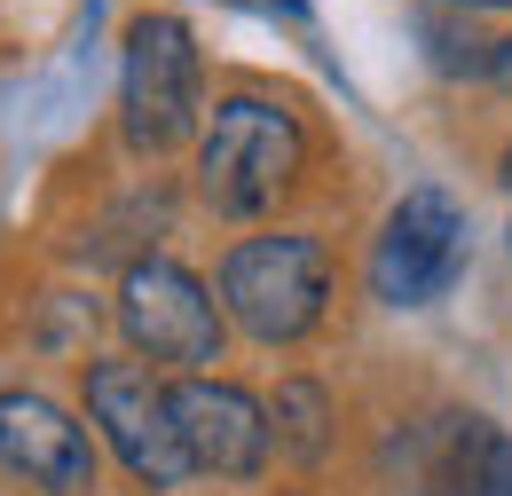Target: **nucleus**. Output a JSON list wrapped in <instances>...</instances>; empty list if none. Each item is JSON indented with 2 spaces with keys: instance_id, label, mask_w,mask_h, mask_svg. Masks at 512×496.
<instances>
[{
  "instance_id": "ddd939ff",
  "label": "nucleus",
  "mask_w": 512,
  "mask_h": 496,
  "mask_svg": "<svg viewBox=\"0 0 512 496\" xmlns=\"http://www.w3.org/2000/svg\"><path fill=\"white\" fill-rule=\"evenodd\" d=\"M284 8H292V16H300V8H308V0H284Z\"/></svg>"
},
{
  "instance_id": "20e7f679",
  "label": "nucleus",
  "mask_w": 512,
  "mask_h": 496,
  "mask_svg": "<svg viewBox=\"0 0 512 496\" xmlns=\"http://www.w3.org/2000/svg\"><path fill=\"white\" fill-rule=\"evenodd\" d=\"M119 331L142 363H166V371L190 378L197 363L221 355V308L182 260H134L127 284H119Z\"/></svg>"
},
{
  "instance_id": "6e6552de",
  "label": "nucleus",
  "mask_w": 512,
  "mask_h": 496,
  "mask_svg": "<svg viewBox=\"0 0 512 496\" xmlns=\"http://www.w3.org/2000/svg\"><path fill=\"white\" fill-rule=\"evenodd\" d=\"M0 465L24 489H48V496L95 489V441H87V426L71 418L64 402L32 394V386L0 394Z\"/></svg>"
},
{
  "instance_id": "9d476101",
  "label": "nucleus",
  "mask_w": 512,
  "mask_h": 496,
  "mask_svg": "<svg viewBox=\"0 0 512 496\" xmlns=\"http://www.w3.org/2000/svg\"><path fill=\"white\" fill-rule=\"evenodd\" d=\"M268 426H276V449L292 465H323V449H331V394L316 378H284L276 402H268Z\"/></svg>"
},
{
  "instance_id": "f8f14e48",
  "label": "nucleus",
  "mask_w": 512,
  "mask_h": 496,
  "mask_svg": "<svg viewBox=\"0 0 512 496\" xmlns=\"http://www.w3.org/2000/svg\"><path fill=\"white\" fill-rule=\"evenodd\" d=\"M457 8H512V0H457Z\"/></svg>"
},
{
  "instance_id": "4468645a",
  "label": "nucleus",
  "mask_w": 512,
  "mask_h": 496,
  "mask_svg": "<svg viewBox=\"0 0 512 496\" xmlns=\"http://www.w3.org/2000/svg\"><path fill=\"white\" fill-rule=\"evenodd\" d=\"M505 182H512V150H505Z\"/></svg>"
},
{
  "instance_id": "9b49d317",
  "label": "nucleus",
  "mask_w": 512,
  "mask_h": 496,
  "mask_svg": "<svg viewBox=\"0 0 512 496\" xmlns=\"http://www.w3.org/2000/svg\"><path fill=\"white\" fill-rule=\"evenodd\" d=\"M489 79H497V87L512 95V40H497V56H489Z\"/></svg>"
},
{
  "instance_id": "1a4fd4ad",
  "label": "nucleus",
  "mask_w": 512,
  "mask_h": 496,
  "mask_svg": "<svg viewBox=\"0 0 512 496\" xmlns=\"http://www.w3.org/2000/svg\"><path fill=\"white\" fill-rule=\"evenodd\" d=\"M426 496H512V441L489 418H449L426 465Z\"/></svg>"
},
{
  "instance_id": "f03ea898",
  "label": "nucleus",
  "mask_w": 512,
  "mask_h": 496,
  "mask_svg": "<svg viewBox=\"0 0 512 496\" xmlns=\"http://www.w3.org/2000/svg\"><path fill=\"white\" fill-rule=\"evenodd\" d=\"M331 260L316 237H245L221 260V315L253 331L260 347H292L323 323Z\"/></svg>"
},
{
  "instance_id": "39448f33",
  "label": "nucleus",
  "mask_w": 512,
  "mask_h": 496,
  "mask_svg": "<svg viewBox=\"0 0 512 496\" xmlns=\"http://www.w3.org/2000/svg\"><path fill=\"white\" fill-rule=\"evenodd\" d=\"M119 103H127L134 150H174L197 126V40L182 16H134L127 24Z\"/></svg>"
},
{
  "instance_id": "7ed1b4c3",
  "label": "nucleus",
  "mask_w": 512,
  "mask_h": 496,
  "mask_svg": "<svg viewBox=\"0 0 512 496\" xmlns=\"http://www.w3.org/2000/svg\"><path fill=\"white\" fill-rule=\"evenodd\" d=\"M87 418L142 489H182L197 473L174 426V394L150 378V363H87Z\"/></svg>"
},
{
  "instance_id": "423d86ee",
  "label": "nucleus",
  "mask_w": 512,
  "mask_h": 496,
  "mask_svg": "<svg viewBox=\"0 0 512 496\" xmlns=\"http://www.w3.org/2000/svg\"><path fill=\"white\" fill-rule=\"evenodd\" d=\"M457 276H465V213L442 189H410L371 245V292L386 308H426Z\"/></svg>"
},
{
  "instance_id": "f257e3e1",
  "label": "nucleus",
  "mask_w": 512,
  "mask_h": 496,
  "mask_svg": "<svg viewBox=\"0 0 512 496\" xmlns=\"http://www.w3.org/2000/svg\"><path fill=\"white\" fill-rule=\"evenodd\" d=\"M300 158H308V142L284 103L229 95V103H213V126L197 142V197L229 221H253L300 182Z\"/></svg>"
},
{
  "instance_id": "0eeeda50",
  "label": "nucleus",
  "mask_w": 512,
  "mask_h": 496,
  "mask_svg": "<svg viewBox=\"0 0 512 496\" xmlns=\"http://www.w3.org/2000/svg\"><path fill=\"white\" fill-rule=\"evenodd\" d=\"M174 394V426H182V449H190L197 473H221V481H253L260 465H268V410H260L245 386H229V378H182V386H166Z\"/></svg>"
}]
</instances>
